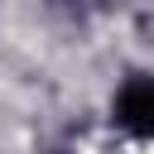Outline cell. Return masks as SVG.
Returning a JSON list of instances; mask_svg holds the SVG:
<instances>
[{"label": "cell", "mask_w": 154, "mask_h": 154, "mask_svg": "<svg viewBox=\"0 0 154 154\" xmlns=\"http://www.w3.org/2000/svg\"><path fill=\"white\" fill-rule=\"evenodd\" d=\"M111 116L125 135H140V140H154V77H130L116 101H111Z\"/></svg>", "instance_id": "cell-1"}]
</instances>
